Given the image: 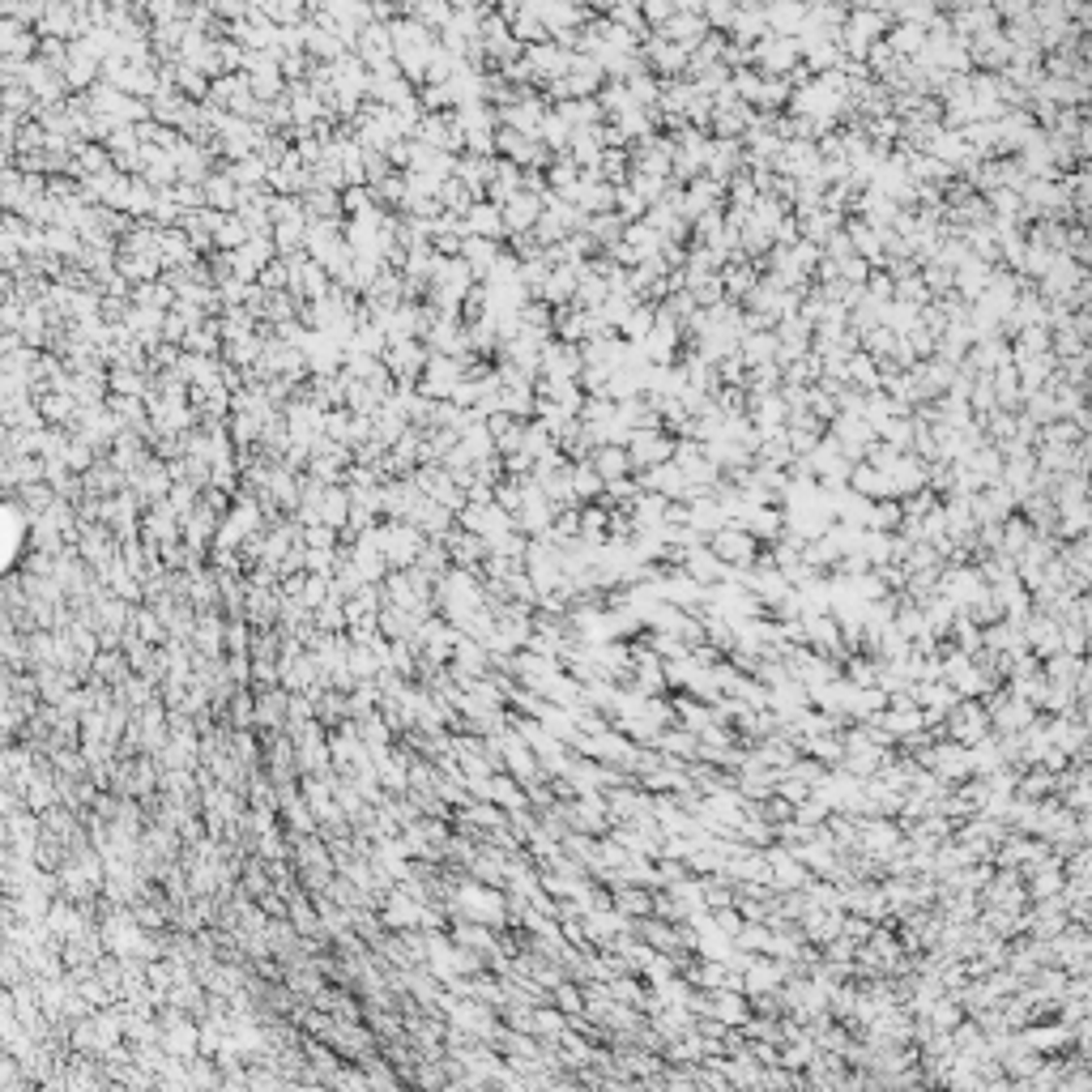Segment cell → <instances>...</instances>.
Returning a JSON list of instances; mask_svg holds the SVG:
<instances>
[{
	"label": "cell",
	"mask_w": 1092,
	"mask_h": 1092,
	"mask_svg": "<svg viewBox=\"0 0 1092 1092\" xmlns=\"http://www.w3.org/2000/svg\"><path fill=\"white\" fill-rule=\"evenodd\" d=\"M389 30H393V60L401 64V73L414 81H427V64L440 51L435 30L423 26L419 17H398V21H389Z\"/></svg>",
	"instance_id": "1"
},
{
	"label": "cell",
	"mask_w": 1092,
	"mask_h": 1092,
	"mask_svg": "<svg viewBox=\"0 0 1092 1092\" xmlns=\"http://www.w3.org/2000/svg\"><path fill=\"white\" fill-rule=\"evenodd\" d=\"M355 56L368 64V69H376V64H384V60H393V30H389V21H368V26L359 30Z\"/></svg>",
	"instance_id": "2"
},
{
	"label": "cell",
	"mask_w": 1092,
	"mask_h": 1092,
	"mask_svg": "<svg viewBox=\"0 0 1092 1092\" xmlns=\"http://www.w3.org/2000/svg\"><path fill=\"white\" fill-rule=\"evenodd\" d=\"M39 39H43V35H35V26H26V21H17V17H5V21H0V51H5L9 60L35 56Z\"/></svg>",
	"instance_id": "3"
},
{
	"label": "cell",
	"mask_w": 1092,
	"mask_h": 1092,
	"mask_svg": "<svg viewBox=\"0 0 1092 1092\" xmlns=\"http://www.w3.org/2000/svg\"><path fill=\"white\" fill-rule=\"evenodd\" d=\"M526 60H530V69H533V78H538V81L560 78L563 64H567L563 51H560V48H546V43H530V48H526Z\"/></svg>",
	"instance_id": "4"
},
{
	"label": "cell",
	"mask_w": 1092,
	"mask_h": 1092,
	"mask_svg": "<svg viewBox=\"0 0 1092 1092\" xmlns=\"http://www.w3.org/2000/svg\"><path fill=\"white\" fill-rule=\"evenodd\" d=\"M512 35H517V39L530 48V43H546V35H551V30H546V21H542L538 14H533V9L521 5V9H517V17H512Z\"/></svg>",
	"instance_id": "5"
},
{
	"label": "cell",
	"mask_w": 1092,
	"mask_h": 1092,
	"mask_svg": "<svg viewBox=\"0 0 1092 1092\" xmlns=\"http://www.w3.org/2000/svg\"><path fill=\"white\" fill-rule=\"evenodd\" d=\"M453 14H457L453 0H419V9H414L410 17H419L423 26H432L435 35H440V30L448 26V21H453Z\"/></svg>",
	"instance_id": "6"
},
{
	"label": "cell",
	"mask_w": 1092,
	"mask_h": 1092,
	"mask_svg": "<svg viewBox=\"0 0 1092 1092\" xmlns=\"http://www.w3.org/2000/svg\"><path fill=\"white\" fill-rule=\"evenodd\" d=\"M508 206H512V209L504 213V222H508V227H517V231L530 227V222L538 218V201H533V197H512Z\"/></svg>",
	"instance_id": "7"
},
{
	"label": "cell",
	"mask_w": 1092,
	"mask_h": 1092,
	"mask_svg": "<svg viewBox=\"0 0 1092 1092\" xmlns=\"http://www.w3.org/2000/svg\"><path fill=\"white\" fill-rule=\"evenodd\" d=\"M469 222H474V231H483V235H496V231H499V213L491 209V206H478L474 213H469Z\"/></svg>",
	"instance_id": "8"
},
{
	"label": "cell",
	"mask_w": 1092,
	"mask_h": 1092,
	"mask_svg": "<svg viewBox=\"0 0 1092 1092\" xmlns=\"http://www.w3.org/2000/svg\"><path fill=\"white\" fill-rule=\"evenodd\" d=\"M483 5H499V9H508V5H512V9H521V0H483Z\"/></svg>",
	"instance_id": "9"
}]
</instances>
